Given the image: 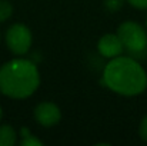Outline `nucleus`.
I'll return each instance as SVG.
<instances>
[{
	"label": "nucleus",
	"instance_id": "3",
	"mask_svg": "<svg viewBox=\"0 0 147 146\" xmlns=\"http://www.w3.org/2000/svg\"><path fill=\"white\" fill-rule=\"evenodd\" d=\"M117 36L120 37L124 50L133 56H142L147 50V33L146 30L136 22L127 20L121 23L117 29Z\"/></svg>",
	"mask_w": 147,
	"mask_h": 146
},
{
	"label": "nucleus",
	"instance_id": "13",
	"mask_svg": "<svg viewBox=\"0 0 147 146\" xmlns=\"http://www.w3.org/2000/svg\"><path fill=\"white\" fill-rule=\"evenodd\" d=\"M1 117H3V109H1V106H0V122H1Z\"/></svg>",
	"mask_w": 147,
	"mask_h": 146
},
{
	"label": "nucleus",
	"instance_id": "4",
	"mask_svg": "<svg viewBox=\"0 0 147 146\" xmlns=\"http://www.w3.org/2000/svg\"><path fill=\"white\" fill-rule=\"evenodd\" d=\"M4 40H6V45H7L9 50L13 54L24 56V54L29 53V50L32 48L33 35H32V30L27 26H24L22 23H14L7 29Z\"/></svg>",
	"mask_w": 147,
	"mask_h": 146
},
{
	"label": "nucleus",
	"instance_id": "6",
	"mask_svg": "<svg viewBox=\"0 0 147 146\" xmlns=\"http://www.w3.org/2000/svg\"><path fill=\"white\" fill-rule=\"evenodd\" d=\"M97 52L98 54L104 59H114L117 56H121L124 48L117 36V33H106L103 35L97 42Z\"/></svg>",
	"mask_w": 147,
	"mask_h": 146
},
{
	"label": "nucleus",
	"instance_id": "12",
	"mask_svg": "<svg viewBox=\"0 0 147 146\" xmlns=\"http://www.w3.org/2000/svg\"><path fill=\"white\" fill-rule=\"evenodd\" d=\"M139 135H140V138H142L143 141H146L147 142V116L143 117V120H142V123H140Z\"/></svg>",
	"mask_w": 147,
	"mask_h": 146
},
{
	"label": "nucleus",
	"instance_id": "11",
	"mask_svg": "<svg viewBox=\"0 0 147 146\" xmlns=\"http://www.w3.org/2000/svg\"><path fill=\"white\" fill-rule=\"evenodd\" d=\"M127 3L130 6H133L134 9H139V10H146L147 9V0H127Z\"/></svg>",
	"mask_w": 147,
	"mask_h": 146
},
{
	"label": "nucleus",
	"instance_id": "9",
	"mask_svg": "<svg viewBox=\"0 0 147 146\" xmlns=\"http://www.w3.org/2000/svg\"><path fill=\"white\" fill-rule=\"evenodd\" d=\"M13 14V4L9 0H0V23L7 22Z\"/></svg>",
	"mask_w": 147,
	"mask_h": 146
},
{
	"label": "nucleus",
	"instance_id": "8",
	"mask_svg": "<svg viewBox=\"0 0 147 146\" xmlns=\"http://www.w3.org/2000/svg\"><path fill=\"white\" fill-rule=\"evenodd\" d=\"M20 145L22 146H43V142L36 138L29 128H22L20 129Z\"/></svg>",
	"mask_w": 147,
	"mask_h": 146
},
{
	"label": "nucleus",
	"instance_id": "1",
	"mask_svg": "<svg viewBox=\"0 0 147 146\" xmlns=\"http://www.w3.org/2000/svg\"><path fill=\"white\" fill-rule=\"evenodd\" d=\"M103 85L121 96H137L147 89V73L133 56L110 59L103 69Z\"/></svg>",
	"mask_w": 147,
	"mask_h": 146
},
{
	"label": "nucleus",
	"instance_id": "14",
	"mask_svg": "<svg viewBox=\"0 0 147 146\" xmlns=\"http://www.w3.org/2000/svg\"><path fill=\"white\" fill-rule=\"evenodd\" d=\"M146 23H147V22H146Z\"/></svg>",
	"mask_w": 147,
	"mask_h": 146
},
{
	"label": "nucleus",
	"instance_id": "5",
	"mask_svg": "<svg viewBox=\"0 0 147 146\" xmlns=\"http://www.w3.org/2000/svg\"><path fill=\"white\" fill-rule=\"evenodd\" d=\"M34 119L43 128H53L61 120V110L53 102H42L33 110Z\"/></svg>",
	"mask_w": 147,
	"mask_h": 146
},
{
	"label": "nucleus",
	"instance_id": "7",
	"mask_svg": "<svg viewBox=\"0 0 147 146\" xmlns=\"http://www.w3.org/2000/svg\"><path fill=\"white\" fill-rule=\"evenodd\" d=\"M17 141V133L10 125H0V146H13Z\"/></svg>",
	"mask_w": 147,
	"mask_h": 146
},
{
	"label": "nucleus",
	"instance_id": "2",
	"mask_svg": "<svg viewBox=\"0 0 147 146\" xmlns=\"http://www.w3.org/2000/svg\"><path fill=\"white\" fill-rule=\"evenodd\" d=\"M40 86V72L37 65L19 56L0 67V93L10 99H27Z\"/></svg>",
	"mask_w": 147,
	"mask_h": 146
},
{
	"label": "nucleus",
	"instance_id": "10",
	"mask_svg": "<svg viewBox=\"0 0 147 146\" xmlns=\"http://www.w3.org/2000/svg\"><path fill=\"white\" fill-rule=\"evenodd\" d=\"M124 1L126 0H103V4H104V7L109 12H113L114 13V12H119L123 7Z\"/></svg>",
	"mask_w": 147,
	"mask_h": 146
}]
</instances>
